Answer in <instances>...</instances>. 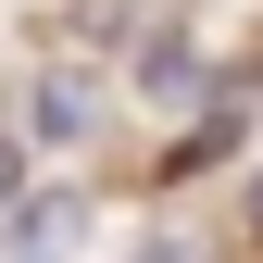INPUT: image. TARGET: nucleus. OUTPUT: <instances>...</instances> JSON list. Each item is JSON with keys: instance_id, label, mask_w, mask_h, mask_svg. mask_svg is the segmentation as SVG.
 I'll return each mask as SVG.
<instances>
[{"instance_id": "nucleus-4", "label": "nucleus", "mask_w": 263, "mask_h": 263, "mask_svg": "<svg viewBox=\"0 0 263 263\" xmlns=\"http://www.w3.org/2000/svg\"><path fill=\"white\" fill-rule=\"evenodd\" d=\"M13 188H25V163H13V151H0V201H13Z\"/></svg>"}, {"instance_id": "nucleus-6", "label": "nucleus", "mask_w": 263, "mask_h": 263, "mask_svg": "<svg viewBox=\"0 0 263 263\" xmlns=\"http://www.w3.org/2000/svg\"><path fill=\"white\" fill-rule=\"evenodd\" d=\"M251 213H263V188H251Z\"/></svg>"}, {"instance_id": "nucleus-2", "label": "nucleus", "mask_w": 263, "mask_h": 263, "mask_svg": "<svg viewBox=\"0 0 263 263\" xmlns=\"http://www.w3.org/2000/svg\"><path fill=\"white\" fill-rule=\"evenodd\" d=\"M138 88H151V101H201V50H188V38H163V50L138 63Z\"/></svg>"}, {"instance_id": "nucleus-5", "label": "nucleus", "mask_w": 263, "mask_h": 263, "mask_svg": "<svg viewBox=\"0 0 263 263\" xmlns=\"http://www.w3.org/2000/svg\"><path fill=\"white\" fill-rule=\"evenodd\" d=\"M138 263H188V251H138Z\"/></svg>"}, {"instance_id": "nucleus-1", "label": "nucleus", "mask_w": 263, "mask_h": 263, "mask_svg": "<svg viewBox=\"0 0 263 263\" xmlns=\"http://www.w3.org/2000/svg\"><path fill=\"white\" fill-rule=\"evenodd\" d=\"M76 226H88V201H76V188H50V201H25V226H13V263H50L63 238H76Z\"/></svg>"}, {"instance_id": "nucleus-3", "label": "nucleus", "mask_w": 263, "mask_h": 263, "mask_svg": "<svg viewBox=\"0 0 263 263\" xmlns=\"http://www.w3.org/2000/svg\"><path fill=\"white\" fill-rule=\"evenodd\" d=\"M76 125H88V88L50 76V88H38V138H76Z\"/></svg>"}]
</instances>
